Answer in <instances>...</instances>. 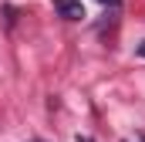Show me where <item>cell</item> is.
Listing matches in <instances>:
<instances>
[{
    "label": "cell",
    "mask_w": 145,
    "mask_h": 142,
    "mask_svg": "<svg viewBox=\"0 0 145 142\" xmlns=\"http://www.w3.org/2000/svg\"><path fill=\"white\" fill-rule=\"evenodd\" d=\"M54 10H57L61 17H68V20H81V17H84L81 0H54Z\"/></svg>",
    "instance_id": "1"
},
{
    "label": "cell",
    "mask_w": 145,
    "mask_h": 142,
    "mask_svg": "<svg viewBox=\"0 0 145 142\" xmlns=\"http://www.w3.org/2000/svg\"><path fill=\"white\" fill-rule=\"evenodd\" d=\"M101 3H108V7H118V3H121V0H101Z\"/></svg>",
    "instance_id": "2"
},
{
    "label": "cell",
    "mask_w": 145,
    "mask_h": 142,
    "mask_svg": "<svg viewBox=\"0 0 145 142\" xmlns=\"http://www.w3.org/2000/svg\"><path fill=\"white\" fill-rule=\"evenodd\" d=\"M138 54H142V58H145V41H142V47H138Z\"/></svg>",
    "instance_id": "3"
},
{
    "label": "cell",
    "mask_w": 145,
    "mask_h": 142,
    "mask_svg": "<svg viewBox=\"0 0 145 142\" xmlns=\"http://www.w3.org/2000/svg\"><path fill=\"white\" fill-rule=\"evenodd\" d=\"M78 142H91V139H88V135H81V139H78Z\"/></svg>",
    "instance_id": "4"
}]
</instances>
